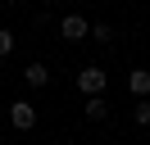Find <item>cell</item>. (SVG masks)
Wrapping results in <instances>:
<instances>
[{
	"label": "cell",
	"mask_w": 150,
	"mask_h": 145,
	"mask_svg": "<svg viewBox=\"0 0 150 145\" xmlns=\"http://www.w3.org/2000/svg\"><path fill=\"white\" fill-rule=\"evenodd\" d=\"M132 118H137V127H150V100H146V95L137 100V109H132Z\"/></svg>",
	"instance_id": "cell-7"
},
{
	"label": "cell",
	"mask_w": 150,
	"mask_h": 145,
	"mask_svg": "<svg viewBox=\"0 0 150 145\" xmlns=\"http://www.w3.org/2000/svg\"><path fill=\"white\" fill-rule=\"evenodd\" d=\"M127 95H132V100L150 95V72H146V68H132V72H127Z\"/></svg>",
	"instance_id": "cell-4"
},
{
	"label": "cell",
	"mask_w": 150,
	"mask_h": 145,
	"mask_svg": "<svg viewBox=\"0 0 150 145\" xmlns=\"http://www.w3.org/2000/svg\"><path fill=\"white\" fill-rule=\"evenodd\" d=\"M59 36H64V41H82V36H91V23H86L82 14H64L59 18Z\"/></svg>",
	"instance_id": "cell-3"
},
{
	"label": "cell",
	"mask_w": 150,
	"mask_h": 145,
	"mask_svg": "<svg viewBox=\"0 0 150 145\" xmlns=\"http://www.w3.org/2000/svg\"><path fill=\"white\" fill-rule=\"evenodd\" d=\"M46 5H59V0H46Z\"/></svg>",
	"instance_id": "cell-11"
},
{
	"label": "cell",
	"mask_w": 150,
	"mask_h": 145,
	"mask_svg": "<svg viewBox=\"0 0 150 145\" xmlns=\"http://www.w3.org/2000/svg\"><path fill=\"white\" fill-rule=\"evenodd\" d=\"M5 54H14V32L9 27H0V59H5Z\"/></svg>",
	"instance_id": "cell-9"
},
{
	"label": "cell",
	"mask_w": 150,
	"mask_h": 145,
	"mask_svg": "<svg viewBox=\"0 0 150 145\" xmlns=\"http://www.w3.org/2000/svg\"><path fill=\"white\" fill-rule=\"evenodd\" d=\"M5 5H23V0H5Z\"/></svg>",
	"instance_id": "cell-10"
},
{
	"label": "cell",
	"mask_w": 150,
	"mask_h": 145,
	"mask_svg": "<svg viewBox=\"0 0 150 145\" xmlns=\"http://www.w3.org/2000/svg\"><path fill=\"white\" fill-rule=\"evenodd\" d=\"M91 36H96L100 45H109V41H114V27H109V23H96V27H91Z\"/></svg>",
	"instance_id": "cell-8"
},
{
	"label": "cell",
	"mask_w": 150,
	"mask_h": 145,
	"mask_svg": "<svg viewBox=\"0 0 150 145\" xmlns=\"http://www.w3.org/2000/svg\"><path fill=\"white\" fill-rule=\"evenodd\" d=\"M86 118H91V122H105V118H109V100L105 95H86Z\"/></svg>",
	"instance_id": "cell-6"
},
{
	"label": "cell",
	"mask_w": 150,
	"mask_h": 145,
	"mask_svg": "<svg viewBox=\"0 0 150 145\" xmlns=\"http://www.w3.org/2000/svg\"><path fill=\"white\" fill-rule=\"evenodd\" d=\"M105 86H109V72H105L100 63H86V68L77 72V91H82V95H105Z\"/></svg>",
	"instance_id": "cell-1"
},
{
	"label": "cell",
	"mask_w": 150,
	"mask_h": 145,
	"mask_svg": "<svg viewBox=\"0 0 150 145\" xmlns=\"http://www.w3.org/2000/svg\"><path fill=\"white\" fill-rule=\"evenodd\" d=\"M9 122H14V132H32V127H37V104L14 100V104H9Z\"/></svg>",
	"instance_id": "cell-2"
},
{
	"label": "cell",
	"mask_w": 150,
	"mask_h": 145,
	"mask_svg": "<svg viewBox=\"0 0 150 145\" xmlns=\"http://www.w3.org/2000/svg\"><path fill=\"white\" fill-rule=\"evenodd\" d=\"M23 82H28L32 91L50 86V68H46V63H28V68H23Z\"/></svg>",
	"instance_id": "cell-5"
}]
</instances>
